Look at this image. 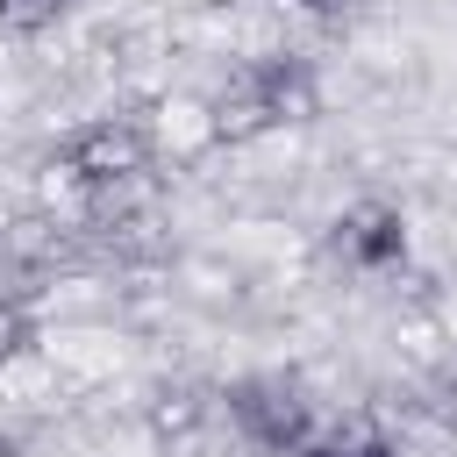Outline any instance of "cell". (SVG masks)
Returning a JSON list of instances; mask_svg holds the SVG:
<instances>
[{
  "label": "cell",
  "mask_w": 457,
  "mask_h": 457,
  "mask_svg": "<svg viewBox=\"0 0 457 457\" xmlns=\"http://www.w3.org/2000/svg\"><path fill=\"white\" fill-rule=\"evenodd\" d=\"M307 7H336V0H307Z\"/></svg>",
  "instance_id": "10"
},
{
  "label": "cell",
  "mask_w": 457,
  "mask_h": 457,
  "mask_svg": "<svg viewBox=\"0 0 457 457\" xmlns=\"http://www.w3.org/2000/svg\"><path fill=\"white\" fill-rule=\"evenodd\" d=\"M71 0H0V29H50Z\"/></svg>",
  "instance_id": "7"
},
{
  "label": "cell",
  "mask_w": 457,
  "mask_h": 457,
  "mask_svg": "<svg viewBox=\"0 0 457 457\" xmlns=\"http://www.w3.org/2000/svg\"><path fill=\"white\" fill-rule=\"evenodd\" d=\"M307 107H314L307 71H300L293 57H257V64H243V71L214 93L207 129H214L221 143H250V136H264V129H278V121H300Z\"/></svg>",
  "instance_id": "1"
},
{
  "label": "cell",
  "mask_w": 457,
  "mask_h": 457,
  "mask_svg": "<svg viewBox=\"0 0 457 457\" xmlns=\"http://www.w3.org/2000/svg\"><path fill=\"white\" fill-rule=\"evenodd\" d=\"M143 164H150V143H143V129H136L129 114L79 121V129H71V136H57V150H50V179H57V186H71V193H86V200L121 193Z\"/></svg>",
  "instance_id": "2"
},
{
  "label": "cell",
  "mask_w": 457,
  "mask_h": 457,
  "mask_svg": "<svg viewBox=\"0 0 457 457\" xmlns=\"http://www.w3.org/2000/svg\"><path fill=\"white\" fill-rule=\"evenodd\" d=\"M328 250H336L350 271H393V264L407 257V221H400V207H386V200H357V207H343V214L328 221Z\"/></svg>",
  "instance_id": "4"
},
{
  "label": "cell",
  "mask_w": 457,
  "mask_h": 457,
  "mask_svg": "<svg viewBox=\"0 0 457 457\" xmlns=\"http://www.w3.org/2000/svg\"><path fill=\"white\" fill-rule=\"evenodd\" d=\"M228 407H236V421H243L271 457H286L293 443L314 436V414H307V400H300L293 378H243V386L228 393Z\"/></svg>",
  "instance_id": "3"
},
{
  "label": "cell",
  "mask_w": 457,
  "mask_h": 457,
  "mask_svg": "<svg viewBox=\"0 0 457 457\" xmlns=\"http://www.w3.org/2000/svg\"><path fill=\"white\" fill-rule=\"evenodd\" d=\"M0 457H21V450H14V443H0Z\"/></svg>",
  "instance_id": "9"
},
{
  "label": "cell",
  "mask_w": 457,
  "mask_h": 457,
  "mask_svg": "<svg viewBox=\"0 0 457 457\" xmlns=\"http://www.w3.org/2000/svg\"><path fill=\"white\" fill-rule=\"evenodd\" d=\"M193 421H200V393H193V386H164L157 407H150V428H157V436H186Z\"/></svg>",
  "instance_id": "6"
},
{
  "label": "cell",
  "mask_w": 457,
  "mask_h": 457,
  "mask_svg": "<svg viewBox=\"0 0 457 457\" xmlns=\"http://www.w3.org/2000/svg\"><path fill=\"white\" fill-rule=\"evenodd\" d=\"M428 407H436V421H443V428H457V378H443Z\"/></svg>",
  "instance_id": "8"
},
{
  "label": "cell",
  "mask_w": 457,
  "mask_h": 457,
  "mask_svg": "<svg viewBox=\"0 0 457 457\" xmlns=\"http://www.w3.org/2000/svg\"><path fill=\"white\" fill-rule=\"evenodd\" d=\"M29 350H36V307L0 293V364H21Z\"/></svg>",
  "instance_id": "5"
}]
</instances>
